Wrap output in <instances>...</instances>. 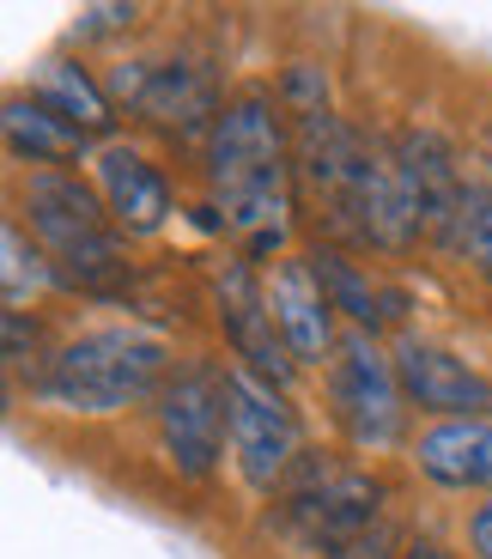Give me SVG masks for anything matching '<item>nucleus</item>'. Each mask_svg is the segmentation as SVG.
I'll list each match as a JSON object with an SVG mask.
<instances>
[{
	"label": "nucleus",
	"mask_w": 492,
	"mask_h": 559,
	"mask_svg": "<svg viewBox=\"0 0 492 559\" xmlns=\"http://www.w3.org/2000/svg\"><path fill=\"white\" fill-rule=\"evenodd\" d=\"M231 407H226V371L213 365H189L158 390V438L165 456L183 480H213L219 456H226Z\"/></svg>",
	"instance_id": "obj_5"
},
{
	"label": "nucleus",
	"mask_w": 492,
	"mask_h": 559,
	"mask_svg": "<svg viewBox=\"0 0 492 559\" xmlns=\"http://www.w3.org/2000/svg\"><path fill=\"white\" fill-rule=\"evenodd\" d=\"M92 140L80 128H68L56 110H43L37 98H13L7 104V153L13 158H31L37 170H56L68 158H80Z\"/></svg>",
	"instance_id": "obj_17"
},
{
	"label": "nucleus",
	"mask_w": 492,
	"mask_h": 559,
	"mask_svg": "<svg viewBox=\"0 0 492 559\" xmlns=\"http://www.w3.org/2000/svg\"><path fill=\"white\" fill-rule=\"evenodd\" d=\"M134 110L153 128H165V134H213V122H219V92H213V80L201 68L165 61V68H153V80H146Z\"/></svg>",
	"instance_id": "obj_15"
},
{
	"label": "nucleus",
	"mask_w": 492,
	"mask_h": 559,
	"mask_svg": "<svg viewBox=\"0 0 492 559\" xmlns=\"http://www.w3.org/2000/svg\"><path fill=\"white\" fill-rule=\"evenodd\" d=\"M328 402L352 450H395L408 426V395L395 383V359L371 335H340L328 359Z\"/></svg>",
	"instance_id": "obj_4"
},
{
	"label": "nucleus",
	"mask_w": 492,
	"mask_h": 559,
	"mask_svg": "<svg viewBox=\"0 0 492 559\" xmlns=\"http://www.w3.org/2000/svg\"><path fill=\"white\" fill-rule=\"evenodd\" d=\"M335 559H389V535L371 530V535H359V542H352L347 554H335Z\"/></svg>",
	"instance_id": "obj_23"
},
{
	"label": "nucleus",
	"mask_w": 492,
	"mask_h": 559,
	"mask_svg": "<svg viewBox=\"0 0 492 559\" xmlns=\"http://www.w3.org/2000/svg\"><path fill=\"white\" fill-rule=\"evenodd\" d=\"M451 243L480 280H492V182H468L463 189V207H456V225H451Z\"/></svg>",
	"instance_id": "obj_19"
},
{
	"label": "nucleus",
	"mask_w": 492,
	"mask_h": 559,
	"mask_svg": "<svg viewBox=\"0 0 492 559\" xmlns=\"http://www.w3.org/2000/svg\"><path fill=\"white\" fill-rule=\"evenodd\" d=\"M0 255H7V274H0V286H7V305H25V298H37L49 280H61L56 274V262L37 250V238H25V225L19 219H7V231H0Z\"/></svg>",
	"instance_id": "obj_20"
},
{
	"label": "nucleus",
	"mask_w": 492,
	"mask_h": 559,
	"mask_svg": "<svg viewBox=\"0 0 492 559\" xmlns=\"http://www.w3.org/2000/svg\"><path fill=\"white\" fill-rule=\"evenodd\" d=\"M413 462L451 492H492V419H437L413 438Z\"/></svg>",
	"instance_id": "obj_14"
},
{
	"label": "nucleus",
	"mask_w": 492,
	"mask_h": 559,
	"mask_svg": "<svg viewBox=\"0 0 492 559\" xmlns=\"http://www.w3.org/2000/svg\"><path fill=\"white\" fill-rule=\"evenodd\" d=\"M286 128L274 116V98L267 92H243L219 110L207 134V182H213V201L226 213V225L250 243L255 255L262 250H280L286 243Z\"/></svg>",
	"instance_id": "obj_1"
},
{
	"label": "nucleus",
	"mask_w": 492,
	"mask_h": 559,
	"mask_svg": "<svg viewBox=\"0 0 492 559\" xmlns=\"http://www.w3.org/2000/svg\"><path fill=\"white\" fill-rule=\"evenodd\" d=\"M92 177H98V195H104V207H110L116 231H128V238H153L158 225L170 219L165 170L146 153H134L128 140H110V146L92 153Z\"/></svg>",
	"instance_id": "obj_12"
},
{
	"label": "nucleus",
	"mask_w": 492,
	"mask_h": 559,
	"mask_svg": "<svg viewBox=\"0 0 492 559\" xmlns=\"http://www.w3.org/2000/svg\"><path fill=\"white\" fill-rule=\"evenodd\" d=\"M310 267H316V280H323L328 305L352 322V335H377V329L401 322V310H408V298L389 293V286H377L365 267H352L340 250H310Z\"/></svg>",
	"instance_id": "obj_16"
},
{
	"label": "nucleus",
	"mask_w": 492,
	"mask_h": 559,
	"mask_svg": "<svg viewBox=\"0 0 492 559\" xmlns=\"http://www.w3.org/2000/svg\"><path fill=\"white\" fill-rule=\"evenodd\" d=\"M335 213L352 225V238H365L371 250H408V243L420 238L413 201H408V189H401V177H395V153L371 146L365 134H352V146H347Z\"/></svg>",
	"instance_id": "obj_8"
},
{
	"label": "nucleus",
	"mask_w": 492,
	"mask_h": 559,
	"mask_svg": "<svg viewBox=\"0 0 492 559\" xmlns=\"http://www.w3.org/2000/svg\"><path fill=\"white\" fill-rule=\"evenodd\" d=\"M468 554H475V559H492V499L475 504V518H468Z\"/></svg>",
	"instance_id": "obj_22"
},
{
	"label": "nucleus",
	"mask_w": 492,
	"mask_h": 559,
	"mask_svg": "<svg viewBox=\"0 0 492 559\" xmlns=\"http://www.w3.org/2000/svg\"><path fill=\"white\" fill-rule=\"evenodd\" d=\"M31 98H37L43 110H56L68 128H80L85 140H92V134H110V128H116L110 98H104L98 80H92L85 68H73V61H43L37 92H31Z\"/></svg>",
	"instance_id": "obj_18"
},
{
	"label": "nucleus",
	"mask_w": 492,
	"mask_h": 559,
	"mask_svg": "<svg viewBox=\"0 0 492 559\" xmlns=\"http://www.w3.org/2000/svg\"><path fill=\"white\" fill-rule=\"evenodd\" d=\"M219 329H226V341L238 347L250 378L286 390L292 353H286L280 329H274V310H267V293L255 286L250 262H226V274H219Z\"/></svg>",
	"instance_id": "obj_10"
},
{
	"label": "nucleus",
	"mask_w": 492,
	"mask_h": 559,
	"mask_svg": "<svg viewBox=\"0 0 492 559\" xmlns=\"http://www.w3.org/2000/svg\"><path fill=\"white\" fill-rule=\"evenodd\" d=\"M165 365V341L146 329H92L61 353H49L37 395L68 414H122V407L158 402V390L170 383Z\"/></svg>",
	"instance_id": "obj_2"
},
{
	"label": "nucleus",
	"mask_w": 492,
	"mask_h": 559,
	"mask_svg": "<svg viewBox=\"0 0 492 559\" xmlns=\"http://www.w3.org/2000/svg\"><path fill=\"white\" fill-rule=\"evenodd\" d=\"M19 201H25L31 238L56 262L61 280L92 286V280L122 274V231H116L104 195H92L80 177H68V170H31Z\"/></svg>",
	"instance_id": "obj_3"
},
{
	"label": "nucleus",
	"mask_w": 492,
	"mask_h": 559,
	"mask_svg": "<svg viewBox=\"0 0 492 559\" xmlns=\"http://www.w3.org/2000/svg\"><path fill=\"white\" fill-rule=\"evenodd\" d=\"M226 407H231V456L238 475L255 492H274L298 468V419L274 383L250 378L243 365L226 371Z\"/></svg>",
	"instance_id": "obj_7"
},
{
	"label": "nucleus",
	"mask_w": 492,
	"mask_h": 559,
	"mask_svg": "<svg viewBox=\"0 0 492 559\" xmlns=\"http://www.w3.org/2000/svg\"><path fill=\"white\" fill-rule=\"evenodd\" d=\"M377 480L359 475V468H340V462H298L292 487H286V523L304 535L310 547H328V554H347L359 535H371L377 518Z\"/></svg>",
	"instance_id": "obj_6"
},
{
	"label": "nucleus",
	"mask_w": 492,
	"mask_h": 559,
	"mask_svg": "<svg viewBox=\"0 0 492 559\" xmlns=\"http://www.w3.org/2000/svg\"><path fill=\"white\" fill-rule=\"evenodd\" d=\"M267 310H274V329H280L292 365H328L335 359V305H328L316 267L304 262H280L267 280Z\"/></svg>",
	"instance_id": "obj_11"
},
{
	"label": "nucleus",
	"mask_w": 492,
	"mask_h": 559,
	"mask_svg": "<svg viewBox=\"0 0 492 559\" xmlns=\"http://www.w3.org/2000/svg\"><path fill=\"white\" fill-rule=\"evenodd\" d=\"M389 153H395V177H401V189H408V201H413L420 238L444 243L451 225H456V207H463V189H468V182L456 177L451 146H444L432 128H413V134L395 140Z\"/></svg>",
	"instance_id": "obj_13"
},
{
	"label": "nucleus",
	"mask_w": 492,
	"mask_h": 559,
	"mask_svg": "<svg viewBox=\"0 0 492 559\" xmlns=\"http://www.w3.org/2000/svg\"><path fill=\"white\" fill-rule=\"evenodd\" d=\"M389 359H395V383H401L408 407H425L437 419H487L492 414V383L468 359H456L451 347L401 335Z\"/></svg>",
	"instance_id": "obj_9"
},
{
	"label": "nucleus",
	"mask_w": 492,
	"mask_h": 559,
	"mask_svg": "<svg viewBox=\"0 0 492 559\" xmlns=\"http://www.w3.org/2000/svg\"><path fill=\"white\" fill-rule=\"evenodd\" d=\"M128 19H134V7H85L80 37H98V31H122Z\"/></svg>",
	"instance_id": "obj_21"
},
{
	"label": "nucleus",
	"mask_w": 492,
	"mask_h": 559,
	"mask_svg": "<svg viewBox=\"0 0 492 559\" xmlns=\"http://www.w3.org/2000/svg\"><path fill=\"white\" fill-rule=\"evenodd\" d=\"M401 559H463V554H451V547H437V542H413Z\"/></svg>",
	"instance_id": "obj_24"
}]
</instances>
